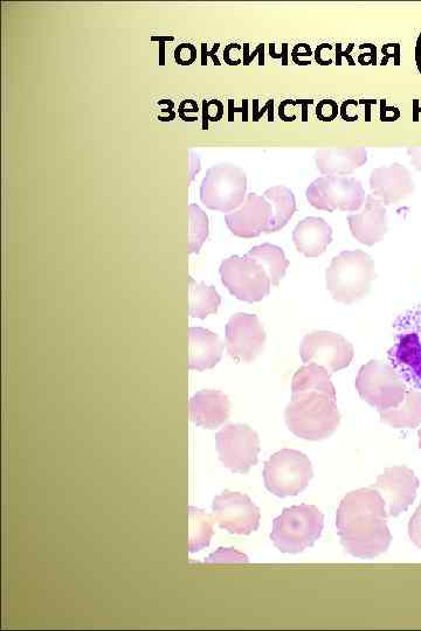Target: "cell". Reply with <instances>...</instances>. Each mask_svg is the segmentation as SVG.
<instances>
[{"label":"cell","instance_id":"ee69618b","mask_svg":"<svg viewBox=\"0 0 421 631\" xmlns=\"http://www.w3.org/2000/svg\"><path fill=\"white\" fill-rule=\"evenodd\" d=\"M400 46L399 44H397L395 51L390 52L388 45H386L385 47H383V54H384V58L382 61V65H388V62L391 58H395L399 61L400 59Z\"/></svg>","mask_w":421,"mask_h":631},{"label":"cell","instance_id":"44dd1931","mask_svg":"<svg viewBox=\"0 0 421 631\" xmlns=\"http://www.w3.org/2000/svg\"><path fill=\"white\" fill-rule=\"evenodd\" d=\"M368 162L364 148L322 149L315 152V164L324 176L351 175Z\"/></svg>","mask_w":421,"mask_h":631},{"label":"cell","instance_id":"cb8c5ba5","mask_svg":"<svg viewBox=\"0 0 421 631\" xmlns=\"http://www.w3.org/2000/svg\"><path fill=\"white\" fill-rule=\"evenodd\" d=\"M381 420L384 424L398 429L419 427L421 425V393L407 390L403 404L381 412Z\"/></svg>","mask_w":421,"mask_h":631},{"label":"cell","instance_id":"ba28073f","mask_svg":"<svg viewBox=\"0 0 421 631\" xmlns=\"http://www.w3.org/2000/svg\"><path fill=\"white\" fill-rule=\"evenodd\" d=\"M312 477V462L298 450L282 449L265 464L266 488L278 497L299 495L308 487Z\"/></svg>","mask_w":421,"mask_h":631},{"label":"cell","instance_id":"4dcf8cb0","mask_svg":"<svg viewBox=\"0 0 421 631\" xmlns=\"http://www.w3.org/2000/svg\"><path fill=\"white\" fill-rule=\"evenodd\" d=\"M224 115V106L222 102L212 100L210 102H204V114H203V128L207 130V122H218L222 120Z\"/></svg>","mask_w":421,"mask_h":631},{"label":"cell","instance_id":"7a4b0ae2","mask_svg":"<svg viewBox=\"0 0 421 631\" xmlns=\"http://www.w3.org/2000/svg\"><path fill=\"white\" fill-rule=\"evenodd\" d=\"M285 420L289 431L303 440L322 441L330 438L341 424L336 395L322 391L292 393L286 407Z\"/></svg>","mask_w":421,"mask_h":631},{"label":"cell","instance_id":"5b68a950","mask_svg":"<svg viewBox=\"0 0 421 631\" xmlns=\"http://www.w3.org/2000/svg\"><path fill=\"white\" fill-rule=\"evenodd\" d=\"M395 342L388 352L389 362L416 390H421V305L398 316L393 323Z\"/></svg>","mask_w":421,"mask_h":631},{"label":"cell","instance_id":"52a82bcc","mask_svg":"<svg viewBox=\"0 0 421 631\" xmlns=\"http://www.w3.org/2000/svg\"><path fill=\"white\" fill-rule=\"evenodd\" d=\"M247 176L233 164H219L207 170L200 185V199L212 211L232 213L244 204Z\"/></svg>","mask_w":421,"mask_h":631},{"label":"cell","instance_id":"30bf717a","mask_svg":"<svg viewBox=\"0 0 421 631\" xmlns=\"http://www.w3.org/2000/svg\"><path fill=\"white\" fill-rule=\"evenodd\" d=\"M307 200L316 210L333 213L360 211L365 203V191L360 180L353 177L326 176L314 180L306 192Z\"/></svg>","mask_w":421,"mask_h":631},{"label":"cell","instance_id":"7bdbcfd3","mask_svg":"<svg viewBox=\"0 0 421 631\" xmlns=\"http://www.w3.org/2000/svg\"><path fill=\"white\" fill-rule=\"evenodd\" d=\"M197 112H198V106H197V103L193 100H185L181 104V107H179V110H178V114L181 117H183L185 113H197Z\"/></svg>","mask_w":421,"mask_h":631},{"label":"cell","instance_id":"2e32d148","mask_svg":"<svg viewBox=\"0 0 421 631\" xmlns=\"http://www.w3.org/2000/svg\"><path fill=\"white\" fill-rule=\"evenodd\" d=\"M272 212V206L265 197L250 193L237 211L227 214L225 221L236 237L258 238L261 233L266 232Z\"/></svg>","mask_w":421,"mask_h":631},{"label":"cell","instance_id":"f546056e","mask_svg":"<svg viewBox=\"0 0 421 631\" xmlns=\"http://www.w3.org/2000/svg\"><path fill=\"white\" fill-rule=\"evenodd\" d=\"M206 563H248V558L245 554L240 553L234 549H219L217 552L212 553L209 558H207Z\"/></svg>","mask_w":421,"mask_h":631},{"label":"cell","instance_id":"d590c367","mask_svg":"<svg viewBox=\"0 0 421 631\" xmlns=\"http://www.w3.org/2000/svg\"><path fill=\"white\" fill-rule=\"evenodd\" d=\"M358 103L354 100L345 101L341 107V116L344 121L355 122L358 120L356 108Z\"/></svg>","mask_w":421,"mask_h":631},{"label":"cell","instance_id":"5bb4252c","mask_svg":"<svg viewBox=\"0 0 421 631\" xmlns=\"http://www.w3.org/2000/svg\"><path fill=\"white\" fill-rule=\"evenodd\" d=\"M266 331L259 317L233 315L226 325V350L238 363H252L265 349Z\"/></svg>","mask_w":421,"mask_h":631},{"label":"cell","instance_id":"d4e9b609","mask_svg":"<svg viewBox=\"0 0 421 631\" xmlns=\"http://www.w3.org/2000/svg\"><path fill=\"white\" fill-rule=\"evenodd\" d=\"M189 314L192 318L205 320L210 315L217 314L222 303V297L215 287L206 286L204 282H196L189 277Z\"/></svg>","mask_w":421,"mask_h":631},{"label":"cell","instance_id":"4316f807","mask_svg":"<svg viewBox=\"0 0 421 631\" xmlns=\"http://www.w3.org/2000/svg\"><path fill=\"white\" fill-rule=\"evenodd\" d=\"M331 374L323 366L305 364L294 374L292 393L322 391L336 395V388L330 379Z\"/></svg>","mask_w":421,"mask_h":631},{"label":"cell","instance_id":"6da1fadb","mask_svg":"<svg viewBox=\"0 0 421 631\" xmlns=\"http://www.w3.org/2000/svg\"><path fill=\"white\" fill-rule=\"evenodd\" d=\"M385 502L374 488L350 492L338 506L336 528L351 556L372 559L389 550L392 536Z\"/></svg>","mask_w":421,"mask_h":631},{"label":"cell","instance_id":"bcb514c9","mask_svg":"<svg viewBox=\"0 0 421 631\" xmlns=\"http://www.w3.org/2000/svg\"><path fill=\"white\" fill-rule=\"evenodd\" d=\"M418 435H419V448L421 449V429H420Z\"/></svg>","mask_w":421,"mask_h":631},{"label":"cell","instance_id":"ac0fdd59","mask_svg":"<svg viewBox=\"0 0 421 631\" xmlns=\"http://www.w3.org/2000/svg\"><path fill=\"white\" fill-rule=\"evenodd\" d=\"M360 213L351 214L348 223L353 237L365 246H375L388 233V216L381 200L369 194Z\"/></svg>","mask_w":421,"mask_h":631},{"label":"cell","instance_id":"277c9868","mask_svg":"<svg viewBox=\"0 0 421 631\" xmlns=\"http://www.w3.org/2000/svg\"><path fill=\"white\" fill-rule=\"evenodd\" d=\"M323 525V513L316 506H292L274 520L271 539L282 553H300L319 540Z\"/></svg>","mask_w":421,"mask_h":631},{"label":"cell","instance_id":"f35d334b","mask_svg":"<svg viewBox=\"0 0 421 631\" xmlns=\"http://www.w3.org/2000/svg\"><path fill=\"white\" fill-rule=\"evenodd\" d=\"M368 47H369V52L361 54L360 57H358V61H360V64L363 66L376 65V61H377L376 47L372 44H368Z\"/></svg>","mask_w":421,"mask_h":631},{"label":"cell","instance_id":"f6af8a7d","mask_svg":"<svg viewBox=\"0 0 421 631\" xmlns=\"http://www.w3.org/2000/svg\"><path fill=\"white\" fill-rule=\"evenodd\" d=\"M218 48H219V44H216V46L213 47V51L211 53H207V51H206V44H203V46H202V53H203V55H202V65L203 66L207 65V57H212L213 61H215V65H217V66L220 65V62H219V60L217 59V57L215 55V53L218 51Z\"/></svg>","mask_w":421,"mask_h":631},{"label":"cell","instance_id":"9a60e30c","mask_svg":"<svg viewBox=\"0 0 421 631\" xmlns=\"http://www.w3.org/2000/svg\"><path fill=\"white\" fill-rule=\"evenodd\" d=\"M371 488L378 491L386 505L388 516L398 517L410 508L417 496L419 480L410 468L405 466L386 468Z\"/></svg>","mask_w":421,"mask_h":631},{"label":"cell","instance_id":"4fadbf2b","mask_svg":"<svg viewBox=\"0 0 421 631\" xmlns=\"http://www.w3.org/2000/svg\"><path fill=\"white\" fill-rule=\"evenodd\" d=\"M212 517L220 529L231 535L247 536L258 530L261 513L247 495L225 491L213 499Z\"/></svg>","mask_w":421,"mask_h":631},{"label":"cell","instance_id":"d6a6232c","mask_svg":"<svg viewBox=\"0 0 421 631\" xmlns=\"http://www.w3.org/2000/svg\"><path fill=\"white\" fill-rule=\"evenodd\" d=\"M175 58L179 65L189 66L197 59V50L190 44H182L175 52Z\"/></svg>","mask_w":421,"mask_h":631},{"label":"cell","instance_id":"e0dca14e","mask_svg":"<svg viewBox=\"0 0 421 631\" xmlns=\"http://www.w3.org/2000/svg\"><path fill=\"white\" fill-rule=\"evenodd\" d=\"M370 189L372 196L389 206L409 198L416 189V184L409 169L402 164L393 163L371 172Z\"/></svg>","mask_w":421,"mask_h":631},{"label":"cell","instance_id":"83f0119b","mask_svg":"<svg viewBox=\"0 0 421 631\" xmlns=\"http://www.w3.org/2000/svg\"><path fill=\"white\" fill-rule=\"evenodd\" d=\"M189 552L196 553L206 549L215 535V519L203 510L189 506Z\"/></svg>","mask_w":421,"mask_h":631},{"label":"cell","instance_id":"836d02e7","mask_svg":"<svg viewBox=\"0 0 421 631\" xmlns=\"http://www.w3.org/2000/svg\"><path fill=\"white\" fill-rule=\"evenodd\" d=\"M409 535L412 543L421 549V504L410 520Z\"/></svg>","mask_w":421,"mask_h":631},{"label":"cell","instance_id":"e575fe53","mask_svg":"<svg viewBox=\"0 0 421 631\" xmlns=\"http://www.w3.org/2000/svg\"><path fill=\"white\" fill-rule=\"evenodd\" d=\"M312 54L313 52L307 44H299L293 48L292 58L296 65L308 66V62L303 60V58H310Z\"/></svg>","mask_w":421,"mask_h":631},{"label":"cell","instance_id":"7402d4cb","mask_svg":"<svg viewBox=\"0 0 421 631\" xmlns=\"http://www.w3.org/2000/svg\"><path fill=\"white\" fill-rule=\"evenodd\" d=\"M224 344L213 332L203 328L189 329V369L211 370L222 359Z\"/></svg>","mask_w":421,"mask_h":631},{"label":"cell","instance_id":"f1b7e54d","mask_svg":"<svg viewBox=\"0 0 421 631\" xmlns=\"http://www.w3.org/2000/svg\"><path fill=\"white\" fill-rule=\"evenodd\" d=\"M189 253L198 254L209 238V218L199 206H189Z\"/></svg>","mask_w":421,"mask_h":631},{"label":"cell","instance_id":"d6986e66","mask_svg":"<svg viewBox=\"0 0 421 631\" xmlns=\"http://www.w3.org/2000/svg\"><path fill=\"white\" fill-rule=\"evenodd\" d=\"M231 402L223 392L204 390L190 400V418L193 424L204 429H217L230 418Z\"/></svg>","mask_w":421,"mask_h":631},{"label":"cell","instance_id":"3957f363","mask_svg":"<svg viewBox=\"0 0 421 631\" xmlns=\"http://www.w3.org/2000/svg\"><path fill=\"white\" fill-rule=\"evenodd\" d=\"M376 279L375 261L363 251L335 256L326 272L327 289L337 302L353 304L369 294Z\"/></svg>","mask_w":421,"mask_h":631},{"label":"cell","instance_id":"1f68e13d","mask_svg":"<svg viewBox=\"0 0 421 631\" xmlns=\"http://www.w3.org/2000/svg\"><path fill=\"white\" fill-rule=\"evenodd\" d=\"M337 103L333 100H323L316 107V116L323 122L334 121L338 115Z\"/></svg>","mask_w":421,"mask_h":631},{"label":"cell","instance_id":"8d00e7d4","mask_svg":"<svg viewBox=\"0 0 421 631\" xmlns=\"http://www.w3.org/2000/svg\"><path fill=\"white\" fill-rule=\"evenodd\" d=\"M331 50H333V46L329 45V44H322L319 47L316 48V52H315V60L317 62H319L320 65L322 66H329L331 64H333V60H331L329 57H327V52H330Z\"/></svg>","mask_w":421,"mask_h":631},{"label":"cell","instance_id":"9c48e42d","mask_svg":"<svg viewBox=\"0 0 421 631\" xmlns=\"http://www.w3.org/2000/svg\"><path fill=\"white\" fill-rule=\"evenodd\" d=\"M219 273L224 286L240 301L260 302L271 293L272 281L265 268L248 255L224 260Z\"/></svg>","mask_w":421,"mask_h":631},{"label":"cell","instance_id":"74e56055","mask_svg":"<svg viewBox=\"0 0 421 631\" xmlns=\"http://www.w3.org/2000/svg\"><path fill=\"white\" fill-rule=\"evenodd\" d=\"M399 110L395 107L386 106V101L381 102V120L383 122H393L399 119Z\"/></svg>","mask_w":421,"mask_h":631},{"label":"cell","instance_id":"603a6c76","mask_svg":"<svg viewBox=\"0 0 421 631\" xmlns=\"http://www.w3.org/2000/svg\"><path fill=\"white\" fill-rule=\"evenodd\" d=\"M264 197L272 206V218L269 221L266 234L276 233L285 228L296 212L294 193L286 186L278 185L268 189Z\"/></svg>","mask_w":421,"mask_h":631},{"label":"cell","instance_id":"60d3db41","mask_svg":"<svg viewBox=\"0 0 421 631\" xmlns=\"http://www.w3.org/2000/svg\"><path fill=\"white\" fill-rule=\"evenodd\" d=\"M354 50V44H350L347 51H342V44H337L336 46V62L337 66L342 65V58H347L349 61V65L354 66L355 61L350 57V52Z\"/></svg>","mask_w":421,"mask_h":631},{"label":"cell","instance_id":"ab89813d","mask_svg":"<svg viewBox=\"0 0 421 631\" xmlns=\"http://www.w3.org/2000/svg\"><path fill=\"white\" fill-rule=\"evenodd\" d=\"M189 164H190V182L195 180L196 176L202 170V164H200V158L195 152H189Z\"/></svg>","mask_w":421,"mask_h":631},{"label":"cell","instance_id":"ffe728a7","mask_svg":"<svg viewBox=\"0 0 421 631\" xmlns=\"http://www.w3.org/2000/svg\"><path fill=\"white\" fill-rule=\"evenodd\" d=\"M293 241L306 258H319L333 242V228L322 218L309 217L296 225Z\"/></svg>","mask_w":421,"mask_h":631},{"label":"cell","instance_id":"8fae6325","mask_svg":"<svg viewBox=\"0 0 421 631\" xmlns=\"http://www.w3.org/2000/svg\"><path fill=\"white\" fill-rule=\"evenodd\" d=\"M217 452L223 466L232 473L247 474L258 463L260 440L247 425H229L216 435Z\"/></svg>","mask_w":421,"mask_h":631},{"label":"cell","instance_id":"b9f144b4","mask_svg":"<svg viewBox=\"0 0 421 631\" xmlns=\"http://www.w3.org/2000/svg\"><path fill=\"white\" fill-rule=\"evenodd\" d=\"M407 155H409L414 169L421 172V148H410L407 150Z\"/></svg>","mask_w":421,"mask_h":631},{"label":"cell","instance_id":"7c38bea8","mask_svg":"<svg viewBox=\"0 0 421 631\" xmlns=\"http://www.w3.org/2000/svg\"><path fill=\"white\" fill-rule=\"evenodd\" d=\"M300 356L303 364L323 366L330 374L347 369L353 362V344L330 331H314L303 338Z\"/></svg>","mask_w":421,"mask_h":631},{"label":"cell","instance_id":"8992f818","mask_svg":"<svg viewBox=\"0 0 421 631\" xmlns=\"http://www.w3.org/2000/svg\"><path fill=\"white\" fill-rule=\"evenodd\" d=\"M355 386L361 398L379 413L402 405L407 391L400 374L391 365L377 360L362 366Z\"/></svg>","mask_w":421,"mask_h":631},{"label":"cell","instance_id":"484cf974","mask_svg":"<svg viewBox=\"0 0 421 631\" xmlns=\"http://www.w3.org/2000/svg\"><path fill=\"white\" fill-rule=\"evenodd\" d=\"M246 255L259 262L265 268L272 286L278 287L284 279L291 262L286 258L284 249L271 244L255 246Z\"/></svg>","mask_w":421,"mask_h":631}]
</instances>
